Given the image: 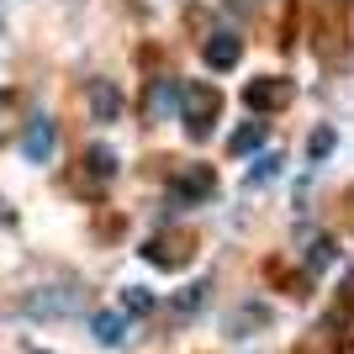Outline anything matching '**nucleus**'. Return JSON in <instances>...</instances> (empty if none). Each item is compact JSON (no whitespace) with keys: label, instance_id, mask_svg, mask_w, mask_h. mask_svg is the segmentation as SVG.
I'll return each instance as SVG.
<instances>
[{"label":"nucleus","instance_id":"f257e3e1","mask_svg":"<svg viewBox=\"0 0 354 354\" xmlns=\"http://www.w3.org/2000/svg\"><path fill=\"white\" fill-rule=\"evenodd\" d=\"M217 117H222V90L212 85V80H196V85L180 90V122H185V133H191L196 143L212 138Z\"/></svg>","mask_w":354,"mask_h":354},{"label":"nucleus","instance_id":"f03ea898","mask_svg":"<svg viewBox=\"0 0 354 354\" xmlns=\"http://www.w3.org/2000/svg\"><path fill=\"white\" fill-rule=\"evenodd\" d=\"M143 259L153 270H185L196 259V233L191 227H159V233L143 243Z\"/></svg>","mask_w":354,"mask_h":354},{"label":"nucleus","instance_id":"7ed1b4c3","mask_svg":"<svg viewBox=\"0 0 354 354\" xmlns=\"http://www.w3.org/2000/svg\"><path fill=\"white\" fill-rule=\"evenodd\" d=\"M291 101H296V85L286 74H254L249 85H243V106H249L254 117H275V111H286Z\"/></svg>","mask_w":354,"mask_h":354},{"label":"nucleus","instance_id":"20e7f679","mask_svg":"<svg viewBox=\"0 0 354 354\" xmlns=\"http://www.w3.org/2000/svg\"><path fill=\"white\" fill-rule=\"evenodd\" d=\"M217 196V169L212 164H180L175 180H169V207H196V201H212Z\"/></svg>","mask_w":354,"mask_h":354},{"label":"nucleus","instance_id":"39448f33","mask_svg":"<svg viewBox=\"0 0 354 354\" xmlns=\"http://www.w3.org/2000/svg\"><path fill=\"white\" fill-rule=\"evenodd\" d=\"M111 180H117V153H111L106 143H90L85 159H80V175H74V191L95 201V196H101Z\"/></svg>","mask_w":354,"mask_h":354},{"label":"nucleus","instance_id":"423d86ee","mask_svg":"<svg viewBox=\"0 0 354 354\" xmlns=\"http://www.w3.org/2000/svg\"><path fill=\"white\" fill-rule=\"evenodd\" d=\"M53 148H59V122H53V117H32L27 133H21V153H27V164H48V159H53Z\"/></svg>","mask_w":354,"mask_h":354},{"label":"nucleus","instance_id":"0eeeda50","mask_svg":"<svg viewBox=\"0 0 354 354\" xmlns=\"http://www.w3.org/2000/svg\"><path fill=\"white\" fill-rule=\"evenodd\" d=\"M180 111V80H148L143 85V122H164Z\"/></svg>","mask_w":354,"mask_h":354},{"label":"nucleus","instance_id":"6e6552de","mask_svg":"<svg viewBox=\"0 0 354 354\" xmlns=\"http://www.w3.org/2000/svg\"><path fill=\"white\" fill-rule=\"evenodd\" d=\"M74 307H80V296L59 291V286H43V291L21 296V312H27V317H64V312H74Z\"/></svg>","mask_w":354,"mask_h":354},{"label":"nucleus","instance_id":"1a4fd4ad","mask_svg":"<svg viewBox=\"0 0 354 354\" xmlns=\"http://www.w3.org/2000/svg\"><path fill=\"white\" fill-rule=\"evenodd\" d=\"M201 59H207V69H238L243 37H238V32H212L207 43H201Z\"/></svg>","mask_w":354,"mask_h":354},{"label":"nucleus","instance_id":"9d476101","mask_svg":"<svg viewBox=\"0 0 354 354\" xmlns=\"http://www.w3.org/2000/svg\"><path fill=\"white\" fill-rule=\"evenodd\" d=\"M85 101H90V117L95 122H117L122 117V90L111 85V80H90Z\"/></svg>","mask_w":354,"mask_h":354},{"label":"nucleus","instance_id":"9b49d317","mask_svg":"<svg viewBox=\"0 0 354 354\" xmlns=\"http://www.w3.org/2000/svg\"><path fill=\"white\" fill-rule=\"evenodd\" d=\"M265 133H270V122H243V127H233L227 133V153H259V143H265Z\"/></svg>","mask_w":354,"mask_h":354},{"label":"nucleus","instance_id":"f8f14e48","mask_svg":"<svg viewBox=\"0 0 354 354\" xmlns=\"http://www.w3.org/2000/svg\"><path fill=\"white\" fill-rule=\"evenodd\" d=\"M90 333L101 344H122L127 339V317H122V312H95V317H90Z\"/></svg>","mask_w":354,"mask_h":354},{"label":"nucleus","instance_id":"ddd939ff","mask_svg":"<svg viewBox=\"0 0 354 354\" xmlns=\"http://www.w3.org/2000/svg\"><path fill=\"white\" fill-rule=\"evenodd\" d=\"M333 143H339V133H333V127H317V133L307 138V159H312V164H323L328 153H333Z\"/></svg>","mask_w":354,"mask_h":354},{"label":"nucleus","instance_id":"4468645a","mask_svg":"<svg viewBox=\"0 0 354 354\" xmlns=\"http://www.w3.org/2000/svg\"><path fill=\"white\" fill-rule=\"evenodd\" d=\"M333 259H339V243H333V238H312V249H307V265H312V270H328Z\"/></svg>","mask_w":354,"mask_h":354},{"label":"nucleus","instance_id":"2eb2a0df","mask_svg":"<svg viewBox=\"0 0 354 354\" xmlns=\"http://www.w3.org/2000/svg\"><path fill=\"white\" fill-rule=\"evenodd\" d=\"M281 164H286V153H259V164L249 169V180H254V185H265V180L281 175Z\"/></svg>","mask_w":354,"mask_h":354},{"label":"nucleus","instance_id":"dca6fc26","mask_svg":"<svg viewBox=\"0 0 354 354\" xmlns=\"http://www.w3.org/2000/svg\"><path fill=\"white\" fill-rule=\"evenodd\" d=\"M122 307H127V312H138V317H143V312H153V296H148L143 286H127V296H122Z\"/></svg>","mask_w":354,"mask_h":354},{"label":"nucleus","instance_id":"f3484780","mask_svg":"<svg viewBox=\"0 0 354 354\" xmlns=\"http://www.w3.org/2000/svg\"><path fill=\"white\" fill-rule=\"evenodd\" d=\"M201 301H207V286H191V291L180 296V312H196Z\"/></svg>","mask_w":354,"mask_h":354},{"label":"nucleus","instance_id":"a211bd4d","mask_svg":"<svg viewBox=\"0 0 354 354\" xmlns=\"http://www.w3.org/2000/svg\"><path fill=\"white\" fill-rule=\"evenodd\" d=\"M349 6H354V0H323V11H328V16H344Z\"/></svg>","mask_w":354,"mask_h":354}]
</instances>
